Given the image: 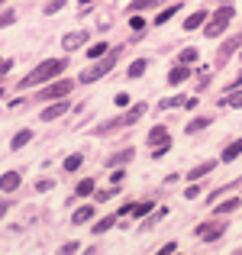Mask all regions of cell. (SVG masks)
Returning <instances> with one entry per match:
<instances>
[{
  "label": "cell",
  "instance_id": "1",
  "mask_svg": "<svg viewBox=\"0 0 242 255\" xmlns=\"http://www.w3.org/2000/svg\"><path fill=\"white\" fill-rule=\"evenodd\" d=\"M65 68H68V58H45V62H39L16 87H19V91H29V87L52 84V81H58V75H62Z\"/></svg>",
  "mask_w": 242,
  "mask_h": 255
},
{
  "label": "cell",
  "instance_id": "2",
  "mask_svg": "<svg viewBox=\"0 0 242 255\" xmlns=\"http://www.w3.org/2000/svg\"><path fill=\"white\" fill-rule=\"evenodd\" d=\"M233 19H236V10H233L230 3H223V6H220V10L210 16V19H207L204 36H207V39H220L226 29H230V23H233Z\"/></svg>",
  "mask_w": 242,
  "mask_h": 255
},
{
  "label": "cell",
  "instance_id": "3",
  "mask_svg": "<svg viewBox=\"0 0 242 255\" xmlns=\"http://www.w3.org/2000/svg\"><path fill=\"white\" fill-rule=\"evenodd\" d=\"M117 58H120V49H113L110 55L97 58V62H94L91 68H84V71H81V78H78V81H81V84H94V81H100V78H107V75L113 71V65H117Z\"/></svg>",
  "mask_w": 242,
  "mask_h": 255
},
{
  "label": "cell",
  "instance_id": "4",
  "mask_svg": "<svg viewBox=\"0 0 242 255\" xmlns=\"http://www.w3.org/2000/svg\"><path fill=\"white\" fill-rule=\"evenodd\" d=\"M230 230V226H226V220L223 217H213V220H204V223H197V239L200 243H217L220 236H223V233Z\"/></svg>",
  "mask_w": 242,
  "mask_h": 255
},
{
  "label": "cell",
  "instance_id": "5",
  "mask_svg": "<svg viewBox=\"0 0 242 255\" xmlns=\"http://www.w3.org/2000/svg\"><path fill=\"white\" fill-rule=\"evenodd\" d=\"M71 91H75V81H71V78H58V81L45 84L42 91H39V97L42 100H65Z\"/></svg>",
  "mask_w": 242,
  "mask_h": 255
},
{
  "label": "cell",
  "instance_id": "6",
  "mask_svg": "<svg viewBox=\"0 0 242 255\" xmlns=\"http://www.w3.org/2000/svg\"><path fill=\"white\" fill-rule=\"evenodd\" d=\"M132 155H136V149H120V152H113V155H107V158H104V168H107V171H113V168H126V165L132 162Z\"/></svg>",
  "mask_w": 242,
  "mask_h": 255
},
{
  "label": "cell",
  "instance_id": "7",
  "mask_svg": "<svg viewBox=\"0 0 242 255\" xmlns=\"http://www.w3.org/2000/svg\"><path fill=\"white\" fill-rule=\"evenodd\" d=\"M87 45V32L84 29H75V32H65L62 36V49L65 52H78V49H84Z\"/></svg>",
  "mask_w": 242,
  "mask_h": 255
},
{
  "label": "cell",
  "instance_id": "8",
  "mask_svg": "<svg viewBox=\"0 0 242 255\" xmlns=\"http://www.w3.org/2000/svg\"><path fill=\"white\" fill-rule=\"evenodd\" d=\"M68 110H71V104H68V100H55V104H49L42 113H39V120H42V123H52V120L65 117Z\"/></svg>",
  "mask_w": 242,
  "mask_h": 255
},
{
  "label": "cell",
  "instance_id": "9",
  "mask_svg": "<svg viewBox=\"0 0 242 255\" xmlns=\"http://www.w3.org/2000/svg\"><path fill=\"white\" fill-rule=\"evenodd\" d=\"M19 184H23V174L19 171H3L0 174V194H13Z\"/></svg>",
  "mask_w": 242,
  "mask_h": 255
},
{
  "label": "cell",
  "instance_id": "10",
  "mask_svg": "<svg viewBox=\"0 0 242 255\" xmlns=\"http://www.w3.org/2000/svg\"><path fill=\"white\" fill-rule=\"evenodd\" d=\"M191 75H194V71H191V65H174V68L168 71V84H171V87H181V84H184Z\"/></svg>",
  "mask_w": 242,
  "mask_h": 255
},
{
  "label": "cell",
  "instance_id": "11",
  "mask_svg": "<svg viewBox=\"0 0 242 255\" xmlns=\"http://www.w3.org/2000/svg\"><path fill=\"white\" fill-rule=\"evenodd\" d=\"M239 207H242L239 197H226V200H220V204L213 207V217H230V213H236Z\"/></svg>",
  "mask_w": 242,
  "mask_h": 255
},
{
  "label": "cell",
  "instance_id": "12",
  "mask_svg": "<svg viewBox=\"0 0 242 255\" xmlns=\"http://www.w3.org/2000/svg\"><path fill=\"white\" fill-rule=\"evenodd\" d=\"M207 19H210V16H207V10H194L191 16L184 19V32H194V29H200V26H204Z\"/></svg>",
  "mask_w": 242,
  "mask_h": 255
},
{
  "label": "cell",
  "instance_id": "13",
  "mask_svg": "<svg viewBox=\"0 0 242 255\" xmlns=\"http://www.w3.org/2000/svg\"><path fill=\"white\" fill-rule=\"evenodd\" d=\"M220 162H200L197 168H191L187 171V181H200V178H207V174H213V168H217Z\"/></svg>",
  "mask_w": 242,
  "mask_h": 255
},
{
  "label": "cell",
  "instance_id": "14",
  "mask_svg": "<svg viewBox=\"0 0 242 255\" xmlns=\"http://www.w3.org/2000/svg\"><path fill=\"white\" fill-rule=\"evenodd\" d=\"M239 155H242V139H236V142H230V145H226V149H223V155H220V162H223V165H230V162H236Z\"/></svg>",
  "mask_w": 242,
  "mask_h": 255
},
{
  "label": "cell",
  "instance_id": "15",
  "mask_svg": "<svg viewBox=\"0 0 242 255\" xmlns=\"http://www.w3.org/2000/svg\"><path fill=\"white\" fill-rule=\"evenodd\" d=\"M155 210V200H139V204H129V217H149V213Z\"/></svg>",
  "mask_w": 242,
  "mask_h": 255
},
{
  "label": "cell",
  "instance_id": "16",
  "mask_svg": "<svg viewBox=\"0 0 242 255\" xmlns=\"http://www.w3.org/2000/svg\"><path fill=\"white\" fill-rule=\"evenodd\" d=\"M220 104L233 107V110H242V87H239V91H226L223 97H220Z\"/></svg>",
  "mask_w": 242,
  "mask_h": 255
},
{
  "label": "cell",
  "instance_id": "17",
  "mask_svg": "<svg viewBox=\"0 0 242 255\" xmlns=\"http://www.w3.org/2000/svg\"><path fill=\"white\" fill-rule=\"evenodd\" d=\"M145 71H149V62H145V58H136V62L126 68V78H129V81H136V78L145 75Z\"/></svg>",
  "mask_w": 242,
  "mask_h": 255
},
{
  "label": "cell",
  "instance_id": "18",
  "mask_svg": "<svg viewBox=\"0 0 242 255\" xmlns=\"http://www.w3.org/2000/svg\"><path fill=\"white\" fill-rule=\"evenodd\" d=\"M145 110H149V107H145V104H136V107H132V110H126V113H123V123H126V126L139 123V120L145 117Z\"/></svg>",
  "mask_w": 242,
  "mask_h": 255
},
{
  "label": "cell",
  "instance_id": "19",
  "mask_svg": "<svg viewBox=\"0 0 242 255\" xmlns=\"http://www.w3.org/2000/svg\"><path fill=\"white\" fill-rule=\"evenodd\" d=\"M213 123V117H194L191 120V123H187L184 126V132H187V136H194V132H200V129H207V126H210Z\"/></svg>",
  "mask_w": 242,
  "mask_h": 255
},
{
  "label": "cell",
  "instance_id": "20",
  "mask_svg": "<svg viewBox=\"0 0 242 255\" xmlns=\"http://www.w3.org/2000/svg\"><path fill=\"white\" fill-rule=\"evenodd\" d=\"M110 52H113V49H110V45H107V42H94V45H91V49H87V52H84V55H87V58H91V62H97V58H104V55H110Z\"/></svg>",
  "mask_w": 242,
  "mask_h": 255
},
{
  "label": "cell",
  "instance_id": "21",
  "mask_svg": "<svg viewBox=\"0 0 242 255\" xmlns=\"http://www.w3.org/2000/svg\"><path fill=\"white\" fill-rule=\"evenodd\" d=\"M94 220V207H78L75 213H71V223L81 226V223H91Z\"/></svg>",
  "mask_w": 242,
  "mask_h": 255
},
{
  "label": "cell",
  "instance_id": "22",
  "mask_svg": "<svg viewBox=\"0 0 242 255\" xmlns=\"http://www.w3.org/2000/svg\"><path fill=\"white\" fill-rule=\"evenodd\" d=\"M165 142H171V139H168V129L165 126H155V129L149 132V145L155 149V145H165Z\"/></svg>",
  "mask_w": 242,
  "mask_h": 255
},
{
  "label": "cell",
  "instance_id": "23",
  "mask_svg": "<svg viewBox=\"0 0 242 255\" xmlns=\"http://www.w3.org/2000/svg\"><path fill=\"white\" fill-rule=\"evenodd\" d=\"M29 139H32V129H19L16 136L10 139V149H13V152H19V149H23L26 142H29Z\"/></svg>",
  "mask_w": 242,
  "mask_h": 255
},
{
  "label": "cell",
  "instance_id": "24",
  "mask_svg": "<svg viewBox=\"0 0 242 255\" xmlns=\"http://www.w3.org/2000/svg\"><path fill=\"white\" fill-rule=\"evenodd\" d=\"M113 226H117V217H104L94 223V236H104V233H110Z\"/></svg>",
  "mask_w": 242,
  "mask_h": 255
},
{
  "label": "cell",
  "instance_id": "25",
  "mask_svg": "<svg viewBox=\"0 0 242 255\" xmlns=\"http://www.w3.org/2000/svg\"><path fill=\"white\" fill-rule=\"evenodd\" d=\"M184 104H187V97H184V94H178V97L158 100V110H174V107H184Z\"/></svg>",
  "mask_w": 242,
  "mask_h": 255
},
{
  "label": "cell",
  "instance_id": "26",
  "mask_svg": "<svg viewBox=\"0 0 242 255\" xmlns=\"http://www.w3.org/2000/svg\"><path fill=\"white\" fill-rule=\"evenodd\" d=\"M94 191H97L94 178H84V181H78V187H75V194H78V197H91Z\"/></svg>",
  "mask_w": 242,
  "mask_h": 255
},
{
  "label": "cell",
  "instance_id": "27",
  "mask_svg": "<svg viewBox=\"0 0 242 255\" xmlns=\"http://www.w3.org/2000/svg\"><path fill=\"white\" fill-rule=\"evenodd\" d=\"M117 194H120V187L113 184V187H97V191H94V197H97V204H107V200L117 197Z\"/></svg>",
  "mask_w": 242,
  "mask_h": 255
},
{
  "label": "cell",
  "instance_id": "28",
  "mask_svg": "<svg viewBox=\"0 0 242 255\" xmlns=\"http://www.w3.org/2000/svg\"><path fill=\"white\" fill-rule=\"evenodd\" d=\"M161 0H129V16L132 13H139V10H149V6H158Z\"/></svg>",
  "mask_w": 242,
  "mask_h": 255
},
{
  "label": "cell",
  "instance_id": "29",
  "mask_svg": "<svg viewBox=\"0 0 242 255\" xmlns=\"http://www.w3.org/2000/svg\"><path fill=\"white\" fill-rule=\"evenodd\" d=\"M178 10H181V3H174V6H168V10H161V13H158V16H155V23H152V26H165V23H168V19H171V16H174V13H178Z\"/></svg>",
  "mask_w": 242,
  "mask_h": 255
},
{
  "label": "cell",
  "instance_id": "30",
  "mask_svg": "<svg viewBox=\"0 0 242 255\" xmlns=\"http://www.w3.org/2000/svg\"><path fill=\"white\" fill-rule=\"evenodd\" d=\"M165 217H168V210H165V207H158L155 213H149V220H145V223H142V230H152V226H155L158 220H165Z\"/></svg>",
  "mask_w": 242,
  "mask_h": 255
},
{
  "label": "cell",
  "instance_id": "31",
  "mask_svg": "<svg viewBox=\"0 0 242 255\" xmlns=\"http://www.w3.org/2000/svg\"><path fill=\"white\" fill-rule=\"evenodd\" d=\"M81 165H84V155H81V152H75V155L65 158V171H78Z\"/></svg>",
  "mask_w": 242,
  "mask_h": 255
},
{
  "label": "cell",
  "instance_id": "32",
  "mask_svg": "<svg viewBox=\"0 0 242 255\" xmlns=\"http://www.w3.org/2000/svg\"><path fill=\"white\" fill-rule=\"evenodd\" d=\"M194 62H197V49H184L178 55V65H194Z\"/></svg>",
  "mask_w": 242,
  "mask_h": 255
},
{
  "label": "cell",
  "instance_id": "33",
  "mask_svg": "<svg viewBox=\"0 0 242 255\" xmlns=\"http://www.w3.org/2000/svg\"><path fill=\"white\" fill-rule=\"evenodd\" d=\"M145 26H149V23H145L139 13H132V16H129V29H132V32H145Z\"/></svg>",
  "mask_w": 242,
  "mask_h": 255
},
{
  "label": "cell",
  "instance_id": "34",
  "mask_svg": "<svg viewBox=\"0 0 242 255\" xmlns=\"http://www.w3.org/2000/svg\"><path fill=\"white\" fill-rule=\"evenodd\" d=\"M16 23V10H3L0 13V29H6V26Z\"/></svg>",
  "mask_w": 242,
  "mask_h": 255
},
{
  "label": "cell",
  "instance_id": "35",
  "mask_svg": "<svg viewBox=\"0 0 242 255\" xmlns=\"http://www.w3.org/2000/svg\"><path fill=\"white\" fill-rule=\"evenodd\" d=\"M236 184H239V181H236ZM236 184H226V187H220V191H213V194H207V204H217V200H220V197H223V194H226V191H233V187H236Z\"/></svg>",
  "mask_w": 242,
  "mask_h": 255
},
{
  "label": "cell",
  "instance_id": "36",
  "mask_svg": "<svg viewBox=\"0 0 242 255\" xmlns=\"http://www.w3.org/2000/svg\"><path fill=\"white\" fill-rule=\"evenodd\" d=\"M78 252H81V246H78V243H65L62 249H58V255H78Z\"/></svg>",
  "mask_w": 242,
  "mask_h": 255
},
{
  "label": "cell",
  "instance_id": "37",
  "mask_svg": "<svg viewBox=\"0 0 242 255\" xmlns=\"http://www.w3.org/2000/svg\"><path fill=\"white\" fill-rule=\"evenodd\" d=\"M168 149H171V142H165V145H155V149H152V158H155V162H158V158H165V155H168Z\"/></svg>",
  "mask_w": 242,
  "mask_h": 255
},
{
  "label": "cell",
  "instance_id": "38",
  "mask_svg": "<svg viewBox=\"0 0 242 255\" xmlns=\"http://www.w3.org/2000/svg\"><path fill=\"white\" fill-rule=\"evenodd\" d=\"M110 181H113V184L120 187V184L126 181V171H123V168H113V171H110Z\"/></svg>",
  "mask_w": 242,
  "mask_h": 255
},
{
  "label": "cell",
  "instance_id": "39",
  "mask_svg": "<svg viewBox=\"0 0 242 255\" xmlns=\"http://www.w3.org/2000/svg\"><path fill=\"white\" fill-rule=\"evenodd\" d=\"M62 6H65V0H49V3H45L42 10H45V13H58Z\"/></svg>",
  "mask_w": 242,
  "mask_h": 255
},
{
  "label": "cell",
  "instance_id": "40",
  "mask_svg": "<svg viewBox=\"0 0 242 255\" xmlns=\"http://www.w3.org/2000/svg\"><path fill=\"white\" fill-rule=\"evenodd\" d=\"M52 187H55V181H52V178H42V181L36 184V191H39V194H45V191H52Z\"/></svg>",
  "mask_w": 242,
  "mask_h": 255
},
{
  "label": "cell",
  "instance_id": "41",
  "mask_svg": "<svg viewBox=\"0 0 242 255\" xmlns=\"http://www.w3.org/2000/svg\"><path fill=\"white\" fill-rule=\"evenodd\" d=\"M174 252H178V243H165L155 255H174Z\"/></svg>",
  "mask_w": 242,
  "mask_h": 255
},
{
  "label": "cell",
  "instance_id": "42",
  "mask_svg": "<svg viewBox=\"0 0 242 255\" xmlns=\"http://www.w3.org/2000/svg\"><path fill=\"white\" fill-rule=\"evenodd\" d=\"M10 207H13V204H10V200H3V197H0V220H3V217H6V213H10Z\"/></svg>",
  "mask_w": 242,
  "mask_h": 255
},
{
  "label": "cell",
  "instance_id": "43",
  "mask_svg": "<svg viewBox=\"0 0 242 255\" xmlns=\"http://www.w3.org/2000/svg\"><path fill=\"white\" fill-rule=\"evenodd\" d=\"M239 87H242V71L236 75V81H230V84H226V91H239Z\"/></svg>",
  "mask_w": 242,
  "mask_h": 255
},
{
  "label": "cell",
  "instance_id": "44",
  "mask_svg": "<svg viewBox=\"0 0 242 255\" xmlns=\"http://www.w3.org/2000/svg\"><path fill=\"white\" fill-rule=\"evenodd\" d=\"M117 107H129V94L120 91V94H117Z\"/></svg>",
  "mask_w": 242,
  "mask_h": 255
},
{
  "label": "cell",
  "instance_id": "45",
  "mask_svg": "<svg viewBox=\"0 0 242 255\" xmlns=\"http://www.w3.org/2000/svg\"><path fill=\"white\" fill-rule=\"evenodd\" d=\"M197 194H200V187H197V184H191V187H187V191H184V197H187V200H194V197H197Z\"/></svg>",
  "mask_w": 242,
  "mask_h": 255
},
{
  "label": "cell",
  "instance_id": "46",
  "mask_svg": "<svg viewBox=\"0 0 242 255\" xmlns=\"http://www.w3.org/2000/svg\"><path fill=\"white\" fill-rule=\"evenodd\" d=\"M197 104H200V100H197V97H187V104H184V110H197Z\"/></svg>",
  "mask_w": 242,
  "mask_h": 255
},
{
  "label": "cell",
  "instance_id": "47",
  "mask_svg": "<svg viewBox=\"0 0 242 255\" xmlns=\"http://www.w3.org/2000/svg\"><path fill=\"white\" fill-rule=\"evenodd\" d=\"M91 3H94V0H78V6H81V10H91Z\"/></svg>",
  "mask_w": 242,
  "mask_h": 255
},
{
  "label": "cell",
  "instance_id": "48",
  "mask_svg": "<svg viewBox=\"0 0 242 255\" xmlns=\"http://www.w3.org/2000/svg\"><path fill=\"white\" fill-rule=\"evenodd\" d=\"M3 65H6V58H0V71H3Z\"/></svg>",
  "mask_w": 242,
  "mask_h": 255
},
{
  "label": "cell",
  "instance_id": "49",
  "mask_svg": "<svg viewBox=\"0 0 242 255\" xmlns=\"http://www.w3.org/2000/svg\"><path fill=\"white\" fill-rule=\"evenodd\" d=\"M233 255H242V249H236V252H233Z\"/></svg>",
  "mask_w": 242,
  "mask_h": 255
},
{
  "label": "cell",
  "instance_id": "50",
  "mask_svg": "<svg viewBox=\"0 0 242 255\" xmlns=\"http://www.w3.org/2000/svg\"><path fill=\"white\" fill-rule=\"evenodd\" d=\"M239 58H242V49H239Z\"/></svg>",
  "mask_w": 242,
  "mask_h": 255
},
{
  "label": "cell",
  "instance_id": "51",
  "mask_svg": "<svg viewBox=\"0 0 242 255\" xmlns=\"http://www.w3.org/2000/svg\"><path fill=\"white\" fill-rule=\"evenodd\" d=\"M0 3H3V0H0Z\"/></svg>",
  "mask_w": 242,
  "mask_h": 255
}]
</instances>
